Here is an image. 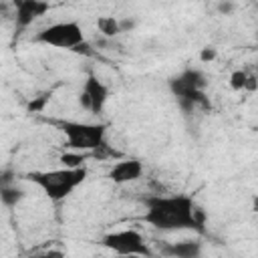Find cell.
Listing matches in <instances>:
<instances>
[{
	"label": "cell",
	"mask_w": 258,
	"mask_h": 258,
	"mask_svg": "<svg viewBox=\"0 0 258 258\" xmlns=\"http://www.w3.org/2000/svg\"><path fill=\"white\" fill-rule=\"evenodd\" d=\"M32 181L50 202H64L85 179L87 167H56V169H42V171H28L26 177Z\"/></svg>",
	"instance_id": "7a4b0ae2"
},
{
	"label": "cell",
	"mask_w": 258,
	"mask_h": 258,
	"mask_svg": "<svg viewBox=\"0 0 258 258\" xmlns=\"http://www.w3.org/2000/svg\"><path fill=\"white\" fill-rule=\"evenodd\" d=\"M30 258H64V252L62 250H42V252L32 254Z\"/></svg>",
	"instance_id": "e0dca14e"
},
{
	"label": "cell",
	"mask_w": 258,
	"mask_h": 258,
	"mask_svg": "<svg viewBox=\"0 0 258 258\" xmlns=\"http://www.w3.org/2000/svg\"><path fill=\"white\" fill-rule=\"evenodd\" d=\"M48 101H50V95H48V93H44V95H40L38 99H34V101H30L26 109H28L30 113H40V111L44 109V105H46Z\"/></svg>",
	"instance_id": "9a60e30c"
},
{
	"label": "cell",
	"mask_w": 258,
	"mask_h": 258,
	"mask_svg": "<svg viewBox=\"0 0 258 258\" xmlns=\"http://www.w3.org/2000/svg\"><path fill=\"white\" fill-rule=\"evenodd\" d=\"M123 258H143V256H123Z\"/></svg>",
	"instance_id": "d6986e66"
},
{
	"label": "cell",
	"mask_w": 258,
	"mask_h": 258,
	"mask_svg": "<svg viewBox=\"0 0 258 258\" xmlns=\"http://www.w3.org/2000/svg\"><path fill=\"white\" fill-rule=\"evenodd\" d=\"M97 30L107 36V38H113L117 36L119 32H123V26H121V20L115 18V16H99L97 18Z\"/></svg>",
	"instance_id": "7c38bea8"
},
{
	"label": "cell",
	"mask_w": 258,
	"mask_h": 258,
	"mask_svg": "<svg viewBox=\"0 0 258 258\" xmlns=\"http://www.w3.org/2000/svg\"><path fill=\"white\" fill-rule=\"evenodd\" d=\"M52 123L64 135L67 147L71 151L87 153L105 147V135H107L105 123H87V121H71V119H58Z\"/></svg>",
	"instance_id": "3957f363"
},
{
	"label": "cell",
	"mask_w": 258,
	"mask_h": 258,
	"mask_svg": "<svg viewBox=\"0 0 258 258\" xmlns=\"http://www.w3.org/2000/svg\"><path fill=\"white\" fill-rule=\"evenodd\" d=\"M141 175H143V163L139 159H121L113 163V167L107 173V177L117 185L137 181Z\"/></svg>",
	"instance_id": "9c48e42d"
},
{
	"label": "cell",
	"mask_w": 258,
	"mask_h": 258,
	"mask_svg": "<svg viewBox=\"0 0 258 258\" xmlns=\"http://www.w3.org/2000/svg\"><path fill=\"white\" fill-rule=\"evenodd\" d=\"M216 58H218V48L216 46H204L200 50V60L202 62H212Z\"/></svg>",
	"instance_id": "2e32d148"
},
{
	"label": "cell",
	"mask_w": 258,
	"mask_h": 258,
	"mask_svg": "<svg viewBox=\"0 0 258 258\" xmlns=\"http://www.w3.org/2000/svg\"><path fill=\"white\" fill-rule=\"evenodd\" d=\"M24 198H26L24 189H20V187H16V185L6 183V185L0 187V200H2L4 208H16Z\"/></svg>",
	"instance_id": "8fae6325"
},
{
	"label": "cell",
	"mask_w": 258,
	"mask_h": 258,
	"mask_svg": "<svg viewBox=\"0 0 258 258\" xmlns=\"http://www.w3.org/2000/svg\"><path fill=\"white\" fill-rule=\"evenodd\" d=\"M232 10V4H220V12H230Z\"/></svg>",
	"instance_id": "ac0fdd59"
},
{
	"label": "cell",
	"mask_w": 258,
	"mask_h": 258,
	"mask_svg": "<svg viewBox=\"0 0 258 258\" xmlns=\"http://www.w3.org/2000/svg\"><path fill=\"white\" fill-rule=\"evenodd\" d=\"M230 87L234 91H248V83H250V75L242 69H236L230 73V79H228Z\"/></svg>",
	"instance_id": "4fadbf2b"
},
{
	"label": "cell",
	"mask_w": 258,
	"mask_h": 258,
	"mask_svg": "<svg viewBox=\"0 0 258 258\" xmlns=\"http://www.w3.org/2000/svg\"><path fill=\"white\" fill-rule=\"evenodd\" d=\"M107 99H109V87L95 73H89L85 83H83V89L79 93V105L85 111L99 115V113H103Z\"/></svg>",
	"instance_id": "52a82bcc"
},
{
	"label": "cell",
	"mask_w": 258,
	"mask_h": 258,
	"mask_svg": "<svg viewBox=\"0 0 258 258\" xmlns=\"http://www.w3.org/2000/svg\"><path fill=\"white\" fill-rule=\"evenodd\" d=\"M48 2L42 0H16L14 2V16H16V26L18 28H26L28 24H32L38 16L48 12Z\"/></svg>",
	"instance_id": "ba28073f"
},
{
	"label": "cell",
	"mask_w": 258,
	"mask_h": 258,
	"mask_svg": "<svg viewBox=\"0 0 258 258\" xmlns=\"http://www.w3.org/2000/svg\"><path fill=\"white\" fill-rule=\"evenodd\" d=\"M204 89H206V75L200 69L187 67L169 79V91L177 99L179 107L185 113H189L198 105L208 107V99H206Z\"/></svg>",
	"instance_id": "277c9868"
},
{
	"label": "cell",
	"mask_w": 258,
	"mask_h": 258,
	"mask_svg": "<svg viewBox=\"0 0 258 258\" xmlns=\"http://www.w3.org/2000/svg\"><path fill=\"white\" fill-rule=\"evenodd\" d=\"M101 244L111 250L113 254H117L119 258L123 256H143V258H153V250L149 248V244L145 242L143 234L127 228V230H117V232H109L101 238Z\"/></svg>",
	"instance_id": "8992f818"
},
{
	"label": "cell",
	"mask_w": 258,
	"mask_h": 258,
	"mask_svg": "<svg viewBox=\"0 0 258 258\" xmlns=\"http://www.w3.org/2000/svg\"><path fill=\"white\" fill-rule=\"evenodd\" d=\"M58 161L62 163V167H85V153H79V151H67L58 157Z\"/></svg>",
	"instance_id": "5bb4252c"
},
{
	"label": "cell",
	"mask_w": 258,
	"mask_h": 258,
	"mask_svg": "<svg viewBox=\"0 0 258 258\" xmlns=\"http://www.w3.org/2000/svg\"><path fill=\"white\" fill-rule=\"evenodd\" d=\"M34 40L42 42L46 46H54V48H62V50H73V52H77V48H81L87 42L83 26L77 20L52 22L46 28H42L36 34Z\"/></svg>",
	"instance_id": "5b68a950"
},
{
	"label": "cell",
	"mask_w": 258,
	"mask_h": 258,
	"mask_svg": "<svg viewBox=\"0 0 258 258\" xmlns=\"http://www.w3.org/2000/svg\"><path fill=\"white\" fill-rule=\"evenodd\" d=\"M256 69H258V67H256Z\"/></svg>",
	"instance_id": "ffe728a7"
},
{
	"label": "cell",
	"mask_w": 258,
	"mask_h": 258,
	"mask_svg": "<svg viewBox=\"0 0 258 258\" xmlns=\"http://www.w3.org/2000/svg\"><path fill=\"white\" fill-rule=\"evenodd\" d=\"M161 254L167 258H202L204 246L198 240H179V242L165 244L161 248Z\"/></svg>",
	"instance_id": "30bf717a"
},
{
	"label": "cell",
	"mask_w": 258,
	"mask_h": 258,
	"mask_svg": "<svg viewBox=\"0 0 258 258\" xmlns=\"http://www.w3.org/2000/svg\"><path fill=\"white\" fill-rule=\"evenodd\" d=\"M143 222L161 232H204V214L189 194H153L143 200Z\"/></svg>",
	"instance_id": "6da1fadb"
}]
</instances>
